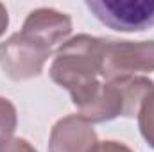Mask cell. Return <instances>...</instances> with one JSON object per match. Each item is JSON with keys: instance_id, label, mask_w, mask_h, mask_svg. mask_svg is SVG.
<instances>
[{"instance_id": "1", "label": "cell", "mask_w": 154, "mask_h": 152, "mask_svg": "<svg viewBox=\"0 0 154 152\" xmlns=\"http://www.w3.org/2000/svg\"><path fill=\"white\" fill-rule=\"evenodd\" d=\"M102 38L90 34L74 36L56 50L50 65V79L68 90L74 106H81L100 84Z\"/></svg>"}, {"instance_id": "2", "label": "cell", "mask_w": 154, "mask_h": 152, "mask_svg": "<svg viewBox=\"0 0 154 152\" xmlns=\"http://www.w3.org/2000/svg\"><path fill=\"white\" fill-rule=\"evenodd\" d=\"M154 93V81L149 77L134 75L100 82L99 88L77 106L79 116L90 123H102L116 116H138L145 99Z\"/></svg>"}, {"instance_id": "3", "label": "cell", "mask_w": 154, "mask_h": 152, "mask_svg": "<svg viewBox=\"0 0 154 152\" xmlns=\"http://www.w3.org/2000/svg\"><path fill=\"white\" fill-rule=\"evenodd\" d=\"M154 72V39L120 41L102 38L100 77L106 81Z\"/></svg>"}, {"instance_id": "4", "label": "cell", "mask_w": 154, "mask_h": 152, "mask_svg": "<svg viewBox=\"0 0 154 152\" xmlns=\"http://www.w3.org/2000/svg\"><path fill=\"white\" fill-rule=\"evenodd\" d=\"M50 56L52 50L39 45L22 31L0 43V66L13 81L38 77Z\"/></svg>"}, {"instance_id": "5", "label": "cell", "mask_w": 154, "mask_h": 152, "mask_svg": "<svg viewBox=\"0 0 154 152\" xmlns=\"http://www.w3.org/2000/svg\"><path fill=\"white\" fill-rule=\"evenodd\" d=\"M86 7L118 32H140L154 25V0H86Z\"/></svg>"}, {"instance_id": "6", "label": "cell", "mask_w": 154, "mask_h": 152, "mask_svg": "<svg viewBox=\"0 0 154 152\" xmlns=\"http://www.w3.org/2000/svg\"><path fill=\"white\" fill-rule=\"evenodd\" d=\"M22 32L38 41L39 45L54 50L56 45H63L72 32V18L52 7H39L29 13L23 22Z\"/></svg>"}, {"instance_id": "7", "label": "cell", "mask_w": 154, "mask_h": 152, "mask_svg": "<svg viewBox=\"0 0 154 152\" xmlns=\"http://www.w3.org/2000/svg\"><path fill=\"white\" fill-rule=\"evenodd\" d=\"M97 143L93 125L79 114H68L54 123L48 138V152H91Z\"/></svg>"}, {"instance_id": "8", "label": "cell", "mask_w": 154, "mask_h": 152, "mask_svg": "<svg viewBox=\"0 0 154 152\" xmlns=\"http://www.w3.org/2000/svg\"><path fill=\"white\" fill-rule=\"evenodd\" d=\"M138 127L143 140L154 149V93L145 99L138 111Z\"/></svg>"}, {"instance_id": "9", "label": "cell", "mask_w": 154, "mask_h": 152, "mask_svg": "<svg viewBox=\"0 0 154 152\" xmlns=\"http://www.w3.org/2000/svg\"><path fill=\"white\" fill-rule=\"evenodd\" d=\"M16 125H18V114L14 104L9 99L0 97V141L13 138Z\"/></svg>"}, {"instance_id": "10", "label": "cell", "mask_w": 154, "mask_h": 152, "mask_svg": "<svg viewBox=\"0 0 154 152\" xmlns=\"http://www.w3.org/2000/svg\"><path fill=\"white\" fill-rule=\"evenodd\" d=\"M0 152H38L25 138H7L0 141Z\"/></svg>"}, {"instance_id": "11", "label": "cell", "mask_w": 154, "mask_h": 152, "mask_svg": "<svg viewBox=\"0 0 154 152\" xmlns=\"http://www.w3.org/2000/svg\"><path fill=\"white\" fill-rule=\"evenodd\" d=\"M91 152H133L125 143H120L115 140H108V141H99Z\"/></svg>"}, {"instance_id": "12", "label": "cell", "mask_w": 154, "mask_h": 152, "mask_svg": "<svg viewBox=\"0 0 154 152\" xmlns=\"http://www.w3.org/2000/svg\"><path fill=\"white\" fill-rule=\"evenodd\" d=\"M7 27H9V14H7L5 5L0 2V36L7 31Z\"/></svg>"}]
</instances>
